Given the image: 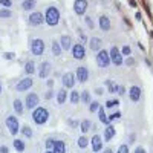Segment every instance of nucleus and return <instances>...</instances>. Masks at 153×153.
<instances>
[{
    "mask_svg": "<svg viewBox=\"0 0 153 153\" xmlns=\"http://www.w3.org/2000/svg\"><path fill=\"white\" fill-rule=\"evenodd\" d=\"M91 147H92V152H100L103 149V139H101L100 135H94L92 139H91Z\"/></svg>",
    "mask_w": 153,
    "mask_h": 153,
    "instance_id": "dca6fc26",
    "label": "nucleus"
},
{
    "mask_svg": "<svg viewBox=\"0 0 153 153\" xmlns=\"http://www.w3.org/2000/svg\"><path fill=\"white\" fill-rule=\"evenodd\" d=\"M118 94L120 95H124L126 94V87L124 86H118Z\"/></svg>",
    "mask_w": 153,
    "mask_h": 153,
    "instance_id": "3c124183",
    "label": "nucleus"
},
{
    "mask_svg": "<svg viewBox=\"0 0 153 153\" xmlns=\"http://www.w3.org/2000/svg\"><path fill=\"white\" fill-rule=\"evenodd\" d=\"M109 57H110V63H113L115 66H123V55H121V51L117 46H112L109 51Z\"/></svg>",
    "mask_w": 153,
    "mask_h": 153,
    "instance_id": "6e6552de",
    "label": "nucleus"
},
{
    "mask_svg": "<svg viewBox=\"0 0 153 153\" xmlns=\"http://www.w3.org/2000/svg\"><path fill=\"white\" fill-rule=\"evenodd\" d=\"M87 0H75L74 2V12L76 16H84L86 11H87Z\"/></svg>",
    "mask_w": 153,
    "mask_h": 153,
    "instance_id": "f8f14e48",
    "label": "nucleus"
},
{
    "mask_svg": "<svg viewBox=\"0 0 153 153\" xmlns=\"http://www.w3.org/2000/svg\"><path fill=\"white\" fill-rule=\"evenodd\" d=\"M115 133H117L115 127H113L112 124H107V126H106V130H104V141H110V139H113Z\"/></svg>",
    "mask_w": 153,
    "mask_h": 153,
    "instance_id": "aec40b11",
    "label": "nucleus"
},
{
    "mask_svg": "<svg viewBox=\"0 0 153 153\" xmlns=\"http://www.w3.org/2000/svg\"><path fill=\"white\" fill-rule=\"evenodd\" d=\"M0 5L3 8H11L12 6V0H0Z\"/></svg>",
    "mask_w": 153,
    "mask_h": 153,
    "instance_id": "a19ab883",
    "label": "nucleus"
},
{
    "mask_svg": "<svg viewBox=\"0 0 153 153\" xmlns=\"http://www.w3.org/2000/svg\"><path fill=\"white\" fill-rule=\"evenodd\" d=\"M118 104H120L118 100H112V101H107V103H106V107L107 109H112V107H117Z\"/></svg>",
    "mask_w": 153,
    "mask_h": 153,
    "instance_id": "58836bf2",
    "label": "nucleus"
},
{
    "mask_svg": "<svg viewBox=\"0 0 153 153\" xmlns=\"http://www.w3.org/2000/svg\"><path fill=\"white\" fill-rule=\"evenodd\" d=\"M130 52H132V49H130V46H123V49H121V55H130Z\"/></svg>",
    "mask_w": 153,
    "mask_h": 153,
    "instance_id": "ea45409f",
    "label": "nucleus"
},
{
    "mask_svg": "<svg viewBox=\"0 0 153 153\" xmlns=\"http://www.w3.org/2000/svg\"><path fill=\"white\" fill-rule=\"evenodd\" d=\"M0 94H2V83H0Z\"/></svg>",
    "mask_w": 153,
    "mask_h": 153,
    "instance_id": "13d9d810",
    "label": "nucleus"
},
{
    "mask_svg": "<svg viewBox=\"0 0 153 153\" xmlns=\"http://www.w3.org/2000/svg\"><path fill=\"white\" fill-rule=\"evenodd\" d=\"M51 72H52V66H51L49 61H42L40 65H38V68H37L38 78H42V80H48Z\"/></svg>",
    "mask_w": 153,
    "mask_h": 153,
    "instance_id": "423d86ee",
    "label": "nucleus"
},
{
    "mask_svg": "<svg viewBox=\"0 0 153 153\" xmlns=\"http://www.w3.org/2000/svg\"><path fill=\"white\" fill-rule=\"evenodd\" d=\"M76 144H78V147H80L81 150H84V149H87V147H89L91 141H89V138H87L86 135H81L78 139H76Z\"/></svg>",
    "mask_w": 153,
    "mask_h": 153,
    "instance_id": "b1692460",
    "label": "nucleus"
},
{
    "mask_svg": "<svg viewBox=\"0 0 153 153\" xmlns=\"http://www.w3.org/2000/svg\"><path fill=\"white\" fill-rule=\"evenodd\" d=\"M95 60H97L98 68L106 69V68L110 66V57H109V52H107V51H104V49H100V51H98Z\"/></svg>",
    "mask_w": 153,
    "mask_h": 153,
    "instance_id": "39448f33",
    "label": "nucleus"
},
{
    "mask_svg": "<svg viewBox=\"0 0 153 153\" xmlns=\"http://www.w3.org/2000/svg\"><path fill=\"white\" fill-rule=\"evenodd\" d=\"M60 22V11L57 6H48L45 11V23L48 26H57Z\"/></svg>",
    "mask_w": 153,
    "mask_h": 153,
    "instance_id": "f03ea898",
    "label": "nucleus"
},
{
    "mask_svg": "<svg viewBox=\"0 0 153 153\" xmlns=\"http://www.w3.org/2000/svg\"><path fill=\"white\" fill-rule=\"evenodd\" d=\"M101 45H103V40H101L100 37H92L91 38V49L92 51H95V52H97L98 49H101Z\"/></svg>",
    "mask_w": 153,
    "mask_h": 153,
    "instance_id": "a878e982",
    "label": "nucleus"
},
{
    "mask_svg": "<svg viewBox=\"0 0 153 153\" xmlns=\"http://www.w3.org/2000/svg\"><path fill=\"white\" fill-rule=\"evenodd\" d=\"M117 153H129V146H127V144L120 146V149H118V152H117Z\"/></svg>",
    "mask_w": 153,
    "mask_h": 153,
    "instance_id": "79ce46f5",
    "label": "nucleus"
},
{
    "mask_svg": "<svg viewBox=\"0 0 153 153\" xmlns=\"http://www.w3.org/2000/svg\"><path fill=\"white\" fill-rule=\"evenodd\" d=\"M71 54L74 58L76 60H83L86 57V48L83 46V43H75L72 48H71Z\"/></svg>",
    "mask_w": 153,
    "mask_h": 153,
    "instance_id": "9d476101",
    "label": "nucleus"
},
{
    "mask_svg": "<svg viewBox=\"0 0 153 153\" xmlns=\"http://www.w3.org/2000/svg\"><path fill=\"white\" fill-rule=\"evenodd\" d=\"M3 58H5V60H14V58H16V54H14V52H5V54H3Z\"/></svg>",
    "mask_w": 153,
    "mask_h": 153,
    "instance_id": "c03bdc74",
    "label": "nucleus"
},
{
    "mask_svg": "<svg viewBox=\"0 0 153 153\" xmlns=\"http://www.w3.org/2000/svg\"><path fill=\"white\" fill-rule=\"evenodd\" d=\"M28 23L31 26H42L45 23V14L40 11H32L28 17Z\"/></svg>",
    "mask_w": 153,
    "mask_h": 153,
    "instance_id": "0eeeda50",
    "label": "nucleus"
},
{
    "mask_svg": "<svg viewBox=\"0 0 153 153\" xmlns=\"http://www.w3.org/2000/svg\"><path fill=\"white\" fill-rule=\"evenodd\" d=\"M98 26H100L101 31H104V32L110 31V26H112V25H110V19L107 16H101L98 19Z\"/></svg>",
    "mask_w": 153,
    "mask_h": 153,
    "instance_id": "2eb2a0df",
    "label": "nucleus"
},
{
    "mask_svg": "<svg viewBox=\"0 0 153 153\" xmlns=\"http://www.w3.org/2000/svg\"><path fill=\"white\" fill-rule=\"evenodd\" d=\"M129 98L133 103H138L139 98H141V89H139V86H132L129 89Z\"/></svg>",
    "mask_w": 153,
    "mask_h": 153,
    "instance_id": "f3484780",
    "label": "nucleus"
},
{
    "mask_svg": "<svg viewBox=\"0 0 153 153\" xmlns=\"http://www.w3.org/2000/svg\"><path fill=\"white\" fill-rule=\"evenodd\" d=\"M75 81H76V78H75L74 72H66L61 76V83H63V86H65V89H72L75 86Z\"/></svg>",
    "mask_w": 153,
    "mask_h": 153,
    "instance_id": "ddd939ff",
    "label": "nucleus"
},
{
    "mask_svg": "<svg viewBox=\"0 0 153 153\" xmlns=\"http://www.w3.org/2000/svg\"><path fill=\"white\" fill-rule=\"evenodd\" d=\"M68 100L71 101V103H72V104H78V103H80V94H78V92H76V91H72Z\"/></svg>",
    "mask_w": 153,
    "mask_h": 153,
    "instance_id": "473e14b6",
    "label": "nucleus"
},
{
    "mask_svg": "<svg viewBox=\"0 0 153 153\" xmlns=\"http://www.w3.org/2000/svg\"><path fill=\"white\" fill-rule=\"evenodd\" d=\"M0 153H9V149H8V146H0Z\"/></svg>",
    "mask_w": 153,
    "mask_h": 153,
    "instance_id": "09e8293b",
    "label": "nucleus"
},
{
    "mask_svg": "<svg viewBox=\"0 0 153 153\" xmlns=\"http://www.w3.org/2000/svg\"><path fill=\"white\" fill-rule=\"evenodd\" d=\"M51 51H52V54H54L55 57H60V55H61V52H63V49H61V46H60V43H58L57 40H55V42H52Z\"/></svg>",
    "mask_w": 153,
    "mask_h": 153,
    "instance_id": "c756f323",
    "label": "nucleus"
},
{
    "mask_svg": "<svg viewBox=\"0 0 153 153\" xmlns=\"http://www.w3.org/2000/svg\"><path fill=\"white\" fill-rule=\"evenodd\" d=\"M80 129H81L83 135H86L89 130L92 129V121H91V120H83V121L80 123Z\"/></svg>",
    "mask_w": 153,
    "mask_h": 153,
    "instance_id": "cd10ccee",
    "label": "nucleus"
},
{
    "mask_svg": "<svg viewBox=\"0 0 153 153\" xmlns=\"http://www.w3.org/2000/svg\"><path fill=\"white\" fill-rule=\"evenodd\" d=\"M58 43H60L63 51H71V48H72V38L69 35H61Z\"/></svg>",
    "mask_w": 153,
    "mask_h": 153,
    "instance_id": "a211bd4d",
    "label": "nucleus"
},
{
    "mask_svg": "<svg viewBox=\"0 0 153 153\" xmlns=\"http://www.w3.org/2000/svg\"><path fill=\"white\" fill-rule=\"evenodd\" d=\"M12 147H14V150L16 152H19V153H23L25 152V147H26V146H25V141H23V139H14V143H12Z\"/></svg>",
    "mask_w": 153,
    "mask_h": 153,
    "instance_id": "bb28decb",
    "label": "nucleus"
},
{
    "mask_svg": "<svg viewBox=\"0 0 153 153\" xmlns=\"http://www.w3.org/2000/svg\"><path fill=\"white\" fill-rule=\"evenodd\" d=\"M100 109V104H98V101H91V103H89V112H97Z\"/></svg>",
    "mask_w": 153,
    "mask_h": 153,
    "instance_id": "c9c22d12",
    "label": "nucleus"
},
{
    "mask_svg": "<svg viewBox=\"0 0 153 153\" xmlns=\"http://www.w3.org/2000/svg\"><path fill=\"white\" fill-rule=\"evenodd\" d=\"M29 49H31V54L34 57H42L45 54V42L42 38H32L31 43H29Z\"/></svg>",
    "mask_w": 153,
    "mask_h": 153,
    "instance_id": "20e7f679",
    "label": "nucleus"
},
{
    "mask_svg": "<svg viewBox=\"0 0 153 153\" xmlns=\"http://www.w3.org/2000/svg\"><path fill=\"white\" fill-rule=\"evenodd\" d=\"M68 124H69L71 127H74V129L80 126V123H78V121H76V120H72V118H69V120H68Z\"/></svg>",
    "mask_w": 153,
    "mask_h": 153,
    "instance_id": "a18cd8bd",
    "label": "nucleus"
},
{
    "mask_svg": "<svg viewBox=\"0 0 153 153\" xmlns=\"http://www.w3.org/2000/svg\"><path fill=\"white\" fill-rule=\"evenodd\" d=\"M92 153H100V152H92Z\"/></svg>",
    "mask_w": 153,
    "mask_h": 153,
    "instance_id": "bf43d9fd",
    "label": "nucleus"
},
{
    "mask_svg": "<svg viewBox=\"0 0 153 153\" xmlns=\"http://www.w3.org/2000/svg\"><path fill=\"white\" fill-rule=\"evenodd\" d=\"M84 22H86V25H87L89 29H95V23H94V20L89 17V16H84Z\"/></svg>",
    "mask_w": 153,
    "mask_h": 153,
    "instance_id": "e433bc0d",
    "label": "nucleus"
},
{
    "mask_svg": "<svg viewBox=\"0 0 153 153\" xmlns=\"http://www.w3.org/2000/svg\"><path fill=\"white\" fill-rule=\"evenodd\" d=\"M20 133L25 136V138H32V135H34V132H32V129H31V127L29 126H26V124H25L23 127H20Z\"/></svg>",
    "mask_w": 153,
    "mask_h": 153,
    "instance_id": "c85d7f7f",
    "label": "nucleus"
},
{
    "mask_svg": "<svg viewBox=\"0 0 153 153\" xmlns=\"http://www.w3.org/2000/svg\"><path fill=\"white\" fill-rule=\"evenodd\" d=\"M126 65H127V66H133V65H135V60H133V58H127V60H126Z\"/></svg>",
    "mask_w": 153,
    "mask_h": 153,
    "instance_id": "8fccbe9b",
    "label": "nucleus"
},
{
    "mask_svg": "<svg viewBox=\"0 0 153 153\" xmlns=\"http://www.w3.org/2000/svg\"><path fill=\"white\" fill-rule=\"evenodd\" d=\"M80 101H81V103H84V104H89V103H91V92H89V91H84V92H81L80 94Z\"/></svg>",
    "mask_w": 153,
    "mask_h": 153,
    "instance_id": "2f4dec72",
    "label": "nucleus"
},
{
    "mask_svg": "<svg viewBox=\"0 0 153 153\" xmlns=\"http://www.w3.org/2000/svg\"><path fill=\"white\" fill-rule=\"evenodd\" d=\"M52 98H54V92L49 89V91L45 94V100H48V101H49V100H52Z\"/></svg>",
    "mask_w": 153,
    "mask_h": 153,
    "instance_id": "de8ad7c7",
    "label": "nucleus"
},
{
    "mask_svg": "<svg viewBox=\"0 0 153 153\" xmlns=\"http://www.w3.org/2000/svg\"><path fill=\"white\" fill-rule=\"evenodd\" d=\"M32 121L37 124V126H45L49 120V110L43 106H37L34 110H32V115H31Z\"/></svg>",
    "mask_w": 153,
    "mask_h": 153,
    "instance_id": "f257e3e1",
    "label": "nucleus"
},
{
    "mask_svg": "<svg viewBox=\"0 0 153 153\" xmlns=\"http://www.w3.org/2000/svg\"><path fill=\"white\" fill-rule=\"evenodd\" d=\"M97 112H98V118H100V121L103 123L104 126H107V124H109V118L106 117V112H104V109H103V107H100Z\"/></svg>",
    "mask_w": 153,
    "mask_h": 153,
    "instance_id": "7c9ffc66",
    "label": "nucleus"
},
{
    "mask_svg": "<svg viewBox=\"0 0 153 153\" xmlns=\"http://www.w3.org/2000/svg\"><path fill=\"white\" fill-rule=\"evenodd\" d=\"M38 101H40V98H38L37 94H28L26 98H25V107L28 110H34L38 106Z\"/></svg>",
    "mask_w": 153,
    "mask_h": 153,
    "instance_id": "9b49d317",
    "label": "nucleus"
},
{
    "mask_svg": "<svg viewBox=\"0 0 153 153\" xmlns=\"http://www.w3.org/2000/svg\"><path fill=\"white\" fill-rule=\"evenodd\" d=\"M45 153H54V152H52V150H46Z\"/></svg>",
    "mask_w": 153,
    "mask_h": 153,
    "instance_id": "4d7b16f0",
    "label": "nucleus"
},
{
    "mask_svg": "<svg viewBox=\"0 0 153 153\" xmlns=\"http://www.w3.org/2000/svg\"><path fill=\"white\" fill-rule=\"evenodd\" d=\"M12 107H14V110H16L17 115H23V113H25V104L22 103V100H20V98H16V100H14V103H12Z\"/></svg>",
    "mask_w": 153,
    "mask_h": 153,
    "instance_id": "412c9836",
    "label": "nucleus"
},
{
    "mask_svg": "<svg viewBox=\"0 0 153 153\" xmlns=\"http://www.w3.org/2000/svg\"><path fill=\"white\" fill-rule=\"evenodd\" d=\"M117 118H121V112H115V113H112L110 117H109V123H112L113 120H117Z\"/></svg>",
    "mask_w": 153,
    "mask_h": 153,
    "instance_id": "37998d69",
    "label": "nucleus"
},
{
    "mask_svg": "<svg viewBox=\"0 0 153 153\" xmlns=\"http://www.w3.org/2000/svg\"><path fill=\"white\" fill-rule=\"evenodd\" d=\"M5 126H6L9 135H12V136L19 135V132H20V123H19V118L16 117V115H8L6 120H5Z\"/></svg>",
    "mask_w": 153,
    "mask_h": 153,
    "instance_id": "7ed1b4c3",
    "label": "nucleus"
},
{
    "mask_svg": "<svg viewBox=\"0 0 153 153\" xmlns=\"http://www.w3.org/2000/svg\"><path fill=\"white\" fill-rule=\"evenodd\" d=\"M78 34H80V40H81V43H86V42H87V35H86L81 29L78 31Z\"/></svg>",
    "mask_w": 153,
    "mask_h": 153,
    "instance_id": "49530a36",
    "label": "nucleus"
},
{
    "mask_svg": "<svg viewBox=\"0 0 153 153\" xmlns=\"http://www.w3.org/2000/svg\"><path fill=\"white\" fill-rule=\"evenodd\" d=\"M52 152L54 153H66V144H65V141H61V139H55V144L52 147Z\"/></svg>",
    "mask_w": 153,
    "mask_h": 153,
    "instance_id": "6ab92c4d",
    "label": "nucleus"
},
{
    "mask_svg": "<svg viewBox=\"0 0 153 153\" xmlns=\"http://www.w3.org/2000/svg\"><path fill=\"white\" fill-rule=\"evenodd\" d=\"M25 74H26L28 76L35 74V63L32 60H28L26 63H25Z\"/></svg>",
    "mask_w": 153,
    "mask_h": 153,
    "instance_id": "4be33fe9",
    "label": "nucleus"
},
{
    "mask_svg": "<svg viewBox=\"0 0 153 153\" xmlns=\"http://www.w3.org/2000/svg\"><path fill=\"white\" fill-rule=\"evenodd\" d=\"M89 69L86 68V66H80V68H76V71H75V78L78 80L80 83H86V81H89Z\"/></svg>",
    "mask_w": 153,
    "mask_h": 153,
    "instance_id": "4468645a",
    "label": "nucleus"
},
{
    "mask_svg": "<svg viewBox=\"0 0 153 153\" xmlns=\"http://www.w3.org/2000/svg\"><path fill=\"white\" fill-rule=\"evenodd\" d=\"M118 86H120V84H115V83H112L110 86H107L109 94H117V92H118Z\"/></svg>",
    "mask_w": 153,
    "mask_h": 153,
    "instance_id": "4c0bfd02",
    "label": "nucleus"
},
{
    "mask_svg": "<svg viewBox=\"0 0 153 153\" xmlns=\"http://www.w3.org/2000/svg\"><path fill=\"white\" fill-rule=\"evenodd\" d=\"M12 17V11L9 8H0V19H9Z\"/></svg>",
    "mask_w": 153,
    "mask_h": 153,
    "instance_id": "72a5a7b5",
    "label": "nucleus"
},
{
    "mask_svg": "<svg viewBox=\"0 0 153 153\" xmlns=\"http://www.w3.org/2000/svg\"><path fill=\"white\" fill-rule=\"evenodd\" d=\"M68 101V92L66 89H60V91L57 92V103L58 104H65Z\"/></svg>",
    "mask_w": 153,
    "mask_h": 153,
    "instance_id": "5701e85b",
    "label": "nucleus"
},
{
    "mask_svg": "<svg viewBox=\"0 0 153 153\" xmlns=\"http://www.w3.org/2000/svg\"><path fill=\"white\" fill-rule=\"evenodd\" d=\"M129 5H130L132 8H136V2H135V0H129Z\"/></svg>",
    "mask_w": 153,
    "mask_h": 153,
    "instance_id": "5fc2aeb1",
    "label": "nucleus"
},
{
    "mask_svg": "<svg viewBox=\"0 0 153 153\" xmlns=\"http://www.w3.org/2000/svg\"><path fill=\"white\" fill-rule=\"evenodd\" d=\"M135 153H146V149H144V147H136Z\"/></svg>",
    "mask_w": 153,
    "mask_h": 153,
    "instance_id": "603ef678",
    "label": "nucleus"
},
{
    "mask_svg": "<svg viewBox=\"0 0 153 153\" xmlns=\"http://www.w3.org/2000/svg\"><path fill=\"white\" fill-rule=\"evenodd\" d=\"M54 144H55V139H54V138H48L46 141H45V147H46V150H52Z\"/></svg>",
    "mask_w": 153,
    "mask_h": 153,
    "instance_id": "f704fd0d",
    "label": "nucleus"
},
{
    "mask_svg": "<svg viewBox=\"0 0 153 153\" xmlns=\"http://www.w3.org/2000/svg\"><path fill=\"white\" fill-rule=\"evenodd\" d=\"M35 5H37V0H23V2H22V9H25V11H34Z\"/></svg>",
    "mask_w": 153,
    "mask_h": 153,
    "instance_id": "393cba45",
    "label": "nucleus"
},
{
    "mask_svg": "<svg viewBox=\"0 0 153 153\" xmlns=\"http://www.w3.org/2000/svg\"><path fill=\"white\" fill-rule=\"evenodd\" d=\"M104 153H113V150H112V149H106Z\"/></svg>",
    "mask_w": 153,
    "mask_h": 153,
    "instance_id": "6e6d98bb",
    "label": "nucleus"
},
{
    "mask_svg": "<svg viewBox=\"0 0 153 153\" xmlns=\"http://www.w3.org/2000/svg\"><path fill=\"white\" fill-rule=\"evenodd\" d=\"M32 86H34V80L31 78V76H25L23 80H20L16 84V91L17 92H26V91H29Z\"/></svg>",
    "mask_w": 153,
    "mask_h": 153,
    "instance_id": "1a4fd4ad",
    "label": "nucleus"
},
{
    "mask_svg": "<svg viewBox=\"0 0 153 153\" xmlns=\"http://www.w3.org/2000/svg\"><path fill=\"white\" fill-rule=\"evenodd\" d=\"M46 86H48L49 89H52V86H54V80H48V83H46Z\"/></svg>",
    "mask_w": 153,
    "mask_h": 153,
    "instance_id": "864d4df0",
    "label": "nucleus"
}]
</instances>
